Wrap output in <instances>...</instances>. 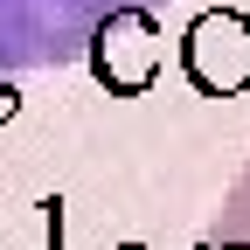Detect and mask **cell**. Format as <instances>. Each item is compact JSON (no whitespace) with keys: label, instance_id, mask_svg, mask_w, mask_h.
<instances>
[{"label":"cell","instance_id":"1","mask_svg":"<svg viewBox=\"0 0 250 250\" xmlns=\"http://www.w3.org/2000/svg\"><path fill=\"white\" fill-rule=\"evenodd\" d=\"M181 70L202 98H236L250 90V21L236 7H208L181 35Z\"/></svg>","mask_w":250,"mask_h":250},{"label":"cell","instance_id":"2","mask_svg":"<svg viewBox=\"0 0 250 250\" xmlns=\"http://www.w3.org/2000/svg\"><path fill=\"white\" fill-rule=\"evenodd\" d=\"M160 28H153V14L125 7L98 28V42H90V70H98V83L111 90V98H139V90L153 83V70H160Z\"/></svg>","mask_w":250,"mask_h":250},{"label":"cell","instance_id":"3","mask_svg":"<svg viewBox=\"0 0 250 250\" xmlns=\"http://www.w3.org/2000/svg\"><path fill=\"white\" fill-rule=\"evenodd\" d=\"M42 215H49V250H62V202H42Z\"/></svg>","mask_w":250,"mask_h":250},{"label":"cell","instance_id":"4","mask_svg":"<svg viewBox=\"0 0 250 250\" xmlns=\"http://www.w3.org/2000/svg\"><path fill=\"white\" fill-rule=\"evenodd\" d=\"M195 250H250L243 236H223V243H195Z\"/></svg>","mask_w":250,"mask_h":250},{"label":"cell","instance_id":"5","mask_svg":"<svg viewBox=\"0 0 250 250\" xmlns=\"http://www.w3.org/2000/svg\"><path fill=\"white\" fill-rule=\"evenodd\" d=\"M111 250H146V243H111Z\"/></svg>","mask_w":250,"mask_h":250}]
</instances>
